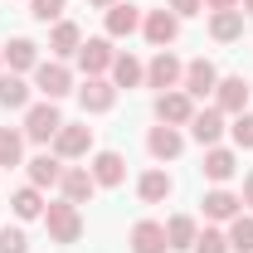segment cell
<instances>
[{
  "label": "cell",
  "mask_w": 253,
  "mask_h": 253,
  "mask_svg": "<svg viewBox=\"0 0 253 253\" xmlns=\"http://www.w3.org/2000/svg\"><path fill=\"white\" fill-rule=\"evenodd\" d=\"M20 161H25V131L0 126V170L5 166H20Z\"/></svg>",
  "instance_id": "f546056e"
},
{
  "label": "cell",
  "mask_w": 253,
  "mask_h": 253,
  "mask_svg": "<svg viewBox=\"0 0 253 253\" xmlns=\"http://www.w3.org/2000/svg\"><path fill=\"white\" fill-rule=\"evenodd\" d=\"M180 78H185V63L175 59L170 49H156V54H151V63H146V88L170 93V88H180Z\"/></svg>",
  "instance_id": "277c9868"
},
{
  "label": "cell",
  "mask_w": 253,
  "mask_h": 253,
  "mask_svg": "<svg viewBox=\"0 0 253 253\" xmlns=\"http://www.w3.org/2000/svg\"><path fill=\"white\" fill-rule=\"evenodd\" d=\"M88 170H93L97 190H112V185H122V180H126V161H122V151H97Z\"/></svg>",
  "instance_id": "e0dca14e"
},
{
  "label": "cell",
  "mask_w": 253,
  "mask_h": 253,
  "mask_svg": "<svg viewBox=\"0 0 253 253\" xmlns=\"http://www.w3.org/2000/svg\"><path fill=\"white\" fill-rule=\"evenodd\" d=\"M59 190H63V200H68V205H88V200L97 195V180H93V170H88V166H63Z\"/></svg>",
  "instance_id": "7c38bea8"
},
{
  "label": "cell",
  "mask_w": 253,
  "mask_h": 253,
  "mask_svg": "<svg viewBox=\"0 0 253 253\" xmlns=\"http://www.w3.org/2000/svg\"><path fill=\"white\" fill-rule=\"evenodd\" d=\"M44 224H49V239H54V244H78V239H83V214H78V205H68V200L44 205Z\"/></svg>",
  "instance_id": "7a4b0ae2"
},
{
  "label": "cell",
  "mask_w": 253,
  "mask_h": 253,
  "mask_svg": "<svg viewBox=\"0 0 253 253\" xmlns=\"http://www.w3.org/2000/svg\"><path fill=\"white\" fill-rule=\"evenodd\" d=\"M34 93H44L49 102L68 97V93H73V73H68V63H63V59H39V68H34Z\"/></svg>",
  "instance_id": "3957f363"
},
{
  "label": "cell",
  "mask_w": 253,
  "mask_h": 253,
  "mask_svg": "<svg viewBox=\"0 0 253 253\" xmlns=\"http://www.w3.org/2000/svg\"><path fill=\"white\" fill-rule=\"evenodd\" d=\"M88 5H97V10H112V5H117V0H88Z\"/></svg>",
  "instance_id": "f35d334b"
},
{
  "label": "cell",
  "mask_w": 253,
  "mask_h": 253,
  "mask_svg": "<svg viewBox=\"0 0 253 253\" xmlns=\"http://www.w3.org/2000/svg\"><path fill=\"white\" fill-rule=\"evenodd\" d=\"M126 244H131V253H170V244H166V224H156V219H136L131 234H126Z\"/></svg>",
  "instance_id": "4fadbf2b"
},
{
  "label": "cell",
  "mask_w": 253,
  "mask_h": 253,
  "mask_svg": "<svg viewBox=\"0 0 253 253\" xmlns=\"http://www.w3.org/2000/svg\"><path fill=\"white\" fill-rule=\"evenodd\" d=\"M0 63H5V59H0Z\"/></svg>",
  "instance_id": "ab89813d"
},
{
  "label": "cell",
  "mask_w": 253,
  "mask_h": 253,
  "mask_svg": "<svg viewBox=\"0 0 253 253\" xmlns=\"http://www.w3.org/2000/svg\"><path fill=\"white\" fill-rule=\"evenodd\" d=\"M195 117V97L185 88H170V93H156V122L166 126H190Z\"/></svg>",
  "instance_id": "52a82bcc"
},
{
  "label": "cell",
  "mask_w": 253,
  "mask_h": 253,
  "mask_svg": "<svg viewBox=\"0 0 253 253\" xmlns=\"http://www.w3.org/2000/svg\"><path fill=\"white\" fill-rule=\"evenodd\" d=\"M93 151V126L88 122H63L59 136H54V156L59 161H78Z\"/></svg>",
  "instance_id": "5b68a950"
},
{
  "label": "cell",
  "mask_w": 253,
  "mask_h": 253,
  "mask_svg": "<svg viewBox=\"0 0 253 253\" xmlns=\"http://www.w3.org/2000/svg\"><path fill=\"white\" fill-rule=\"evenodd\" d=\"M0 59L10 63V73H34L39 68V44L25 39V34H15L10 44H0Z\"/></svg>",
  "instance_id": "9a60e30c"
},
{
  "label": "cell",
  "mask_w": 253,
  "mask_h": 253,
  "mask_svg": "<svg viewBox=\"0 0 253 253\" xmlns=\"http://www.w3.org/2000/svg\"><path fill=\"white\" fill-rule=\"evenodd\" d=\"M239 200H244V210H253V170L244 175V195H239Z\"/></svg>",
  "instance_id": "d590c367"
},
{
  "label": "cell",
  "mask_w": 253,
  "mask_h": 253,
  "mask_svg": "<svg viewBox=\"0 0 253 253\" xmlns=\"http://www.w3.org/2000/svg\"><path fill=\"white\" fill-rule=\"evenodd\" d=\"M166 10H170L175 20H190V15H200V10H205V0H166Z\"/></svg>",
  "instance_id": "e575fe53"
},
{
  "label": "cell",
  "mask_w": 253,
  "mask_h": 253,
  "mask_svg": "<svg viewBox=\"0 0 253 253\" xmlns=\"http://www.w3.org/2000/svg\"><path fill=\"white\" fill-rule=\"evenodd\" d=\"M25 170H30V185H34V190H54V185L63 180V161L54 156V151H39Z\"/></svg>",
  "instance_id": "44dd1931"
},
{
  "label": "cell",
  "mask_w": 253,
  "mask_h": 253,
  "mask_svg": "<svg viewBox=\"0 0 253 253\" xmlns=\"http://www.w3.org/2000/svg\"><path fill=\"white\" fill-rule=\"evenodd\" d=\"M210 34H214L219 44L244 39V10H214V15H210Z\"/></svg>",
  "instance_id": "484cf974"
},
{
  "label": "cell",
  "mask_w": 253,
  "mask_h": 253,
  "mask_svg": "<svg viewBox=\"0 0 253 253\" xmlns=\"http://www.w3.org/2000/svg\"><path fill=\"white\" fill-rule=\"evenodd\" d=\"M73 59H78V68H83L88 78H107V68H112V59H117V49H112V39L102 34V39H83V49H78Z\"/></svg>",
  "instance_id": "ba28073f"
},
{
  "label": "cell",
  "mask_w": 253,
  "mask_h": 253,
  "mask_svg": "<svg viewBox=\"0 0 253 253\" xmlns=\"http://www.w3.org/2000/svg\"><path fill=\"white\" fill-rule=\"evenodd\" d=\"M249 97H253V83L244 78V73H229V78H219V88H214V107H219L224 117L234 112H249Z\"/></svg>",
  "instance_id": "8992f818"
},
{
  "label": "cell",
  "mask_w": 253,
  "mask_h": 253,
  "mask_svg": "<svg viewBox=\"0 0 253 253\" xmlns=\"http://www.w3.org/2000/svg\"><path fill=\"white\" fill-rule=\"evenodd\" d=\"M195 253H229V239H224V229H200V239H195Z\"/></svg>",
  "instance_id": "1f68e13d"
},
{
  "label": "cell",
  "mask_w": 253,
  "mask_h": 253,
  "mask_svg": "<svg viewBox=\"0 0 253 253\" xmlns=\"http://www.w3.org/2000/svg\"><path fill=\"white\" fill-rule=\"evenodd\" d=\"M190 136L200 141V146H219V136H224V112L219 107H195V117H190Z\"/></svg>",
  "instance_id": "ac0fdd59"
},
{
  "label": "cell",
  "mask_w": 253,
  "mask_h": 253,
  "mask_svg": "<svg viewBox=\"0 0 253 253\" xmlns=\"http://www.w3.org/2000/svg\"><path fill=\"white\" fill-rule=\"evenodd\" d=\"M170 190H175V180H170L161 166L141 170V180H136V195H141V205H166V200H170Z\"/></svg>",
  "instance_id": "ffe728a7"
},
{
  "label": "cell",
  "mask_w": 253,
  "mask_h": 253,
  "mask_svg": "<svg viewBox=\"0 0 253 253\" xmlns=\"http://www.w3.org/2000/svg\"><path fill=\"white\" fill-rule=\"evenodd\" d=\"M78 107L97 117V112H112L117 107V83L112 78H83V88H78Z\"/></svg>",
  "instance_id": "30bf717a"
},
{
  "label": "cell",
  "mask_w": 253,
  "mask_h": 253,
  "mask_svg": "<svg viewBox=\"0 0 253 253\" xmlns=\"http://www.w3.org/2000/svg\"><path fill=\"white\" fill-rule=\"evenodd\" d=\"M229 136H234V146L253 151V112H239V117H234V126H229Z\"/></svg>",
  "instance_id": "d6a6232c"
},
{
  "label": "cell",
  "mask_w": 253,
  "mask_h": 253,
  "mask_svg": "<svg viewBox=\"0 0 253 253\" xmlns=\"http://www.w3.org/2000/svg\"><path fill=\"white\" fill-rule=\"evenodd\" d=\"M136 30H141V10L126 5V0H117L107 10V39H126V34H136Z\"/></svg>",
  "instance_id": "d4e9b609"
},
{
  "label": "cell",
  "mask_w": 253,
  "mask_h": 253,
  "mask_svg": "<svg viewBox=\"0 0 253 253\" xmlns=\"http://www.w3.org/2000/svg\"><path fill=\"white\" fill-rule=\"evenodd\" d=\"M180 88H185L195 102H200V97H210L214 88H219V68H214L210 59H190V63H185V78H180Z\"/></svg>",
  "instance_id": "8fae6325"
},
{
  "label": "cell",
  "mask_w": 253,
  "mask_h": 253,
  "mask_svg": "<svg viewBox=\"0 0 253 253\" xmlns=\"http://www.w3.org/2000/svg\"><path fill=\"white\" fill-rule=\"evenodd\" d=\"M0 253H30V239H25V229H0Z\"/></svg>",
  "instance_id": "836d02e7"
},
{
  "label": "cell",
  "mask_w": 253,
  "mask_h": 253,
  "mask_svg": "<svg viewBox=\"0 0 253 253\" xmlns=\"http://www.w3.org/2000/svg\"><path fill=\"white\" fill-rule=\"evenodd\" d=\"M30 83H25V73H0V107L5 112H25L30 107Z\"/></svg>",
  "instance_id": "cb8c5ba5"
},
{
  "label": "cell",
  "mask_w": 253,
  "mask_h": 253,
  "mask_svg": "<svg viewBox=\"0 0 253 253\" xmlns=\"http://www.w3.org/2000/svg\"><path fill=\"white\" fill-rule=\"evenodd\" d=\"M107 73H112V83H117V93H122V88L131 93V88H141V83H146V63L136 59V54H117Z\"/></svg>",
  "instance_id": "7402d4cb"
},
{
  "label": "cell",
  "mask_w": 253,
  "mask_h": 253,
  "mask_svg": "<svg viewBox=\"0 0 253 253\" xmlns=\"http://www.w3.org/2000/svg\"><path fill=\"white\" fill-rule=\"evenodd\" d=\"M141 34H146L151 49H170V44L180 39V20L161 5V10H151V15H141Z\"/></svg>",
  "instance_id": "9c48e42d"
},
{
  "label": "cell",
  "mask_w": 253,
  "mask_h": 253,
  "mask_svg": "<svg viewBox=\"0 0 253 253\" xmlns=\"http://www.w3.org/2000/svg\"><path fill=\"white\" fill-rule=\"evenodd\" d=\"M205 10L214 15V10H239V0H205Z\"/></svg>",
  "instance_id": "8d00e7d4"
},
{
  "label": "cell",
  "mask_w": 253,
  "mask_h": 253,
  "mask_svg": "<svg viewBox=\"0 0 253 253\" xmlns=\"http://www.w3.org/2000/svg\"><path fill=\"white\" fill-rule=\"evenodd\" d=\"M10 205H15V219H20V224H30V219H44V195H39L34 185L15 190V195H10Z\"/></svg>",
  "instance_id": "83f0119b"
},
{
  "label": "cell",
  "mask_w": 253,
  "mask_h": 253,
  "mask_svg": "<svg viewBox=\"0 0 253 253\" xmlns=\"http://www.w3.org/2000/svg\"><path fill=\"white\" fill-rule=\"evenodd\" d=\"M63 5H68V0H30V15L39 20V25H59Z\"/></svg>",
  "instance_id": "4dcf8cb0"
},
{
  "label": "cell",
  "mask_w": 253,
  "mask_h": 253,
  "mask_svg": "<svg viewBox=\"0 0 253 253\" xmlns=\"http://www.w3.org/2000/svg\"><path fill=\"white\" fill-rule=\"evenodd\" d=\"M205 180H214V185H224V180H234V170H239V156L229 151V146H205Z\"/></svg>",
  "instance_id": "d6986e66"
},
{
  "label": "cell",
  "mask_w": 253,
  "mask_h": 253,
  "mask_svg": "<svg viewBox=\"0 0 253 253\" xmlns=\"http://www.w3.org/2000/svg\"><path fill=\"white\" fill-rule=\"evenodd\" d=\"M78 49H83V30H78L73 20H59V25L49 30V54H54V59H73Z\"/></svg>",
  "instance_id": "603a6c76"
},
{
  "label": "cell",
  "mask_w": 253,
  "mask_h": 253,
  "mask_svg": "<svg viewBox=\"0 0 253 253\" xmlns=\"http://www.w3.org/2000/svg\"><path fill=\"white\" fill-rule=\"evenodd\" d=\"M146 151H151V156L156 161H175L180 156V151H185V131H180V126H151V131H146Z\"/></svg>",
  "instance_id": "5bb4252c"
},
{
  "label": "cell",
  "mask_w": 253,
  "mask_h": 253,
  "mask_svg": "<svg viewBox=\"0 0 253 253\" xmlns=\"http://www.w3.org/2000/svg\"><path fill=\"white\" fill-rule=\"evenodd\" d=\"M200 205H205V219H214V224H229L234 214H244V200H239L234 190H224V185H214Z\"/></svg>",
  "instance_id": "2e32d148"
},
{
  "label": "cell",
  "mask_w": 253,
  "mask_h": 253,
  "mask_svg": "<svg viewBox=\"0 0 253 253\" xmlns=\"http://www.w3.org/2000/svg\"><path fill=\"white\" fill-rule=\"evenodd\" d=\"M224 239H229V253H253V214H234Z\"/></svg>",
  "instance_id": "f1b7e54d"
},
{
  "label": "cell",
  "mask_w": 253,
  "mask_h": 253,
  "mask_svg": "<svg viewBox=\"0 0 253 253\" xmlns=\"http://www.w3.org/2000/svg\"><path fill=\"white\" fill-rule=\"evenodd\" d=\"M239 10H244V20H253V0H239Z\"/></svg>",
  "instance_id": "74e56055"
},
{
  "label": "cell",
  "mask_w": 253,
  "mask_h": 253,
  "mask_svg": "<svg viewBox=\"0 0 253 253\" xmlns=\"http://www.w3.org/2000/svg\"><path fill=\"white\" fill-rule=\"evenodd\" d=\"M59 126H63L59 102H49V97H44V102H30V107H25V126H20V131H25V141L49 146V141L59 136Z\"/></svg>",
  "instance_id": "6da1fadb"
},
{
  "label": "cell",
  "mask_w": 253,
  "mask_h": 253,
  "mask_svg": "<svg viewBox=\"0 0 253 253\" xmlns=\"http://www.w3.org/2000/svg\"><path fill=\"white\" fill-rule=\"evenodd\" d=\"M195 239H200V224L190 214H170L166 219V244L170 249H195Z\"/></svg>",
  "instance_id": "4316f807"
}]
</instances>
